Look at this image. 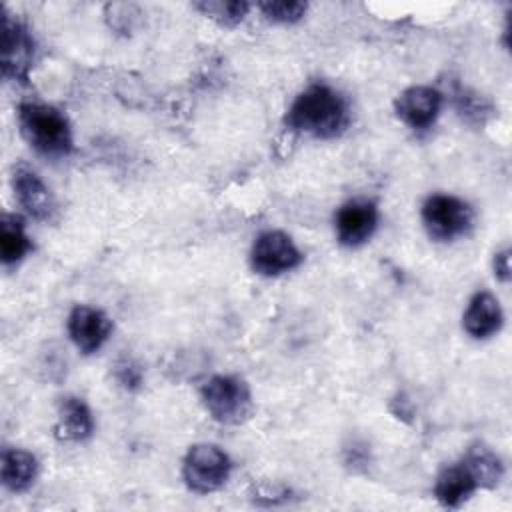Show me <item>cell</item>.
Listing matches in <instances>:
<instances>
[{
    "label": "cell",
    "instance_id": "6da1fadb",
    "mask_svg": "<svg viewBox=\"0 0 512 512\" xmlns=\"http://www.w3.org/2000/svg\"><path fill=\"white\" fill-rule=\"evenodd\" d=\"M284 122L294 132L326 140L346 130L350 112L338 90L328 84H310L296 96Z\"/></svg>",
    "mask_w": 512,
    "mask_h": 512
},
{
    "label": "cell",
    "instance_id": "7a4b0ae2",
    "mask_svg": "<svg viewBox=\"0 0 512 512\" xmlns=\"http://www.w3.org/2000/svg\"><path fill=\"white\" fill-rule=\"evenodd\" d=\"M18 126L24 140L44 156L62 158L72 152L70 122L54 106L22 102L18 106Z\"/></svg>",
    "mask_w": 512,
    "mask_h": 512
},
{
    "label": "cell",
    "instance_id": "3957f363",
    "mask_svg": "<svg viewBox=\"0 0 512 512\" xmlns=\"http://www.w3.org/2000/svg\"><path fill=\"white\" fill-rule=\"evenodd\" d=\"M206 412L220 424H240L252 412L248 384L238 376H212L200 390Z\"/></svg>",
    "mask_w": 512,
    "mask_h": 512
},
{
    "label": "cell",
    "instance_id": "277c9868",
    "mask_svg": "<svg viewBox=\"0 0 512 512\" xmlns=\"http://www.w3.org/2000/svg\"><path fill=\"white\" fill-rule=\"evenodd\" d=\"M232 462L216 444H194L184 456L182 478L196 494H210L222 488L230 476Z\"/></svg>",
    "mask_w": 512,
    "mask_h": 512
},
{
    "label": "cell",
    "instance_id": "5b68a950",
    "mask_svg": "<svg viewBox=\"0 0 512 512\" xmlns=\"http://www.w3.org/2000/svg\"><path fill=\"white\" fill-rule=\"evenodd\" d=\"M422 222L434 240L448 242L468 232L472 208L452 194H432L422 204Z\"/></svg>",
    "mask_w": 512,
    "mask_h": 512
},
{
    "label": "cell",
    "instance_id": "8992f818",
    "mask_svg": "<svg viewBox=\"0 0 512 512\" xmlns=\"http://www.w3.org/2000/svg\"><path fill=\"white\" fill-rule=\"evenodd\" d=\"M300 262V250L292 238L280 230H266L258 234L250 250L252 270L262 276H280L294 270Z\"/></svg>",
    "mask_w": 512,
    "mask_h": 512
},
{
    "label": "cell",
    "instance_id": "52a82bcc",
    "mask_svg": "<svg viewBox=\"0 0 512 512\" xmlns=\"http://www.w3.org/2000/svg\"><path fill=\"white\" fill-rule=\"evenodd\" d=\"M34 58V40L28 28L4 14L2 18V72L10 80L26 82Z\"/></svg>",
    "mask_w": 512,
    "mask_h": 512
},
{
    "label": "cell",
    "instance_id": "ba28073f",
    "mask_svg": "<svg viewBox=\"0 0 512 512\" xmlns=\"http://www.w3.org/2000/svg\"><path fill=\"white\" fill-rule=\"evenodd\" d=\"M378 226V208L370 200L354 198L342 204L334 216L336 238L342 246L356 248L368 242Z\"/></svg>",
    "mask_w": 512,
    "mask_h": 512
},
{
    "label": "cell",
    "instance_id": "9c48e42d",
    "mask_svg": "<svg viewBox=\"0 0 512 512\" xmlns=\"http://www.w3.org/2000/svg\"><path fill=\"white\" fill-rule=\"evenodd\" d=\"M442 108V94L430 86H410L394 102L396 116L412 130L430 128Z\"/></svg>",
    "mask_w": 512,
    "mask_h": 512
},
{
    "label": "cell",
    "instance_id": "30bf717a",
    "mask_svg": "<svg viewBox=\"0 0 512 512\" xmlns=\"http://www.w3.org/2000/svg\"><path fill=\"white\" fill-rule=\"evenodd\" d=\"M112 332L110 318L92 306H74L68 316V334L82 354L98 352Z\"/></svg>",
    "mask_w": 512,
    "mask_h": 512
},
{
    "label": "cell",
    "instance_id": "8fae6325",
    "mask_svg": "<svg viewBox=\"0 0 512 512\" xmlns=\"http://www.w3.org/2000/svg\"><path fill=\"white\" fill-rule=\"evenodd\" d=\"M12 188L18 204L36 220H52L56 202L44 180L28 166L20 164L12 172Z\"/></svg>",
    "mask_w": 512,
    "mask_h": 512
},
{
    "label": "cell",
    "instance_id": "7c38bea8",
    "mask_svg": "<svg viewBox=\"0 0 512 512\" xmlns=\"http://www.w3.org/2000/svg\"><path fill=\"white\" fill-rule=\"evenodd\" d=\"M502 320H504V314L498 298L482 290L470 298L468 308L462 316V326L472 338L484 340L502 328Z\"/></svg>",
    "mask_w": 512,
    "mask_h": 512
},
{
    "label": "cell",
    "instance_id": "4fadbf2b",
    "mask_svg": "<svg viewBox=\"0 0 512 512\" xmlns=\"http://www.w3.org/2000/svg\"><path fill=\"white\" fill-rule=\"evenodd\" d=\"M56 436L68 442H82L92 436L94 420L88 404L78 396H66L58 404Z\"/></svg>",
    "mask_w": 512,
    "mask_h": 512
},
{
    "label": "cell",
    "instance_id": "5bb4252c",
    "mask_svg": "<svg viewBox=\"0 0 512 512\" xmlns=\"http://www.w3.org/2000/svg\"><path fill=\"white\" fill-rule=\"evenodd\" d=\"M476 488H478L476 480L460 460L458 464H452L440 470L434 484V496L442 506L458 508L472 496Z\"/></svg>",
    "mask_w": 512,
    "mask_h": 512
},
{
    "label": "cell",
    "instance_id": "9a60e30c",
    "mask_svg": "<svg viewBox=\"0 0 512 512\" xmlns=\"http://www.w3.org/2000/svg\"><path fill=\"white\" fill-rule=\"evenodd\" d=\"M38 474V460L32 452L6 448L2 452V484L12 492H24Z\"/></svg>",
    "mask_w": 512,
    "mask_h": 512
},
{
    "label": "cell",
    "instance_id": "2e32d148",
    "mask_svg": "<svg viewBox=\"0 0 512 512\" xmlns=\"http://www.w3.org/2000/svg\"><path fill=\"white\" fill-rule=\"evenodd\" d=\"M464 466L470 470L478 488H494L504 474L500 458L484 444H474L462 458Z\"/></svg>",
    "mask_w": 512,
    "mask_h": 512
},
{
    "label": "cell",
    "instance_id": "e0dca14e",
    "mask_svg": "<svg viewBox=\"0 0 512 512\" xmlns=\"http://www.w3.org/2000/svg\"><path fill=\"white\" fill-rule=\"evenodd\" d=\"M30 250V240L24 232V224L16 216H4L0 224V258L6 266L20 262Z\"/></svg>",
    "mask_w": 512,
    "mask_h": 512
},
{
    "label": "cell",
    "instance_id": "ac0fdd59",
    "mask_svg": "<svg viewBox=\"0 0 512 512\" xmlns=\"http://www.w3.org/2000/svg\"><path fill=\"white\" fill-rule=\"evenodd\" d=\"M196 8L224 26H234L244 20V16L250 10V4L240 0H208V2H198Z\"/></svg>",
    "mask_w": 512,
    "mask_h": 512
},
{
    "label": "cell",
    "instance_id": "d6986e66",
    "mask_svg": "<svg viewBox=\"0 0 512 512\" xmlns=\"http://www.w3.org/2000/svg\"><path fill=\"white\" fill-rule=\"evenodd\" d=\"M258 8L268 20L280 22V24L298 22L308 10L306 2H298V0H270V2H260Z\"/></svg>",
    "mask_w": 512,
    "mask_h": 512
},
{
    "label": "cell",
    "instance_id": "ffe728a7",
    "mask_svg": "<svg viewBox=\"0 0 512 512\" xmlns=\"http://www.w3.org/2000/svg\"><path fill=\"white\" fill-rule=\"evenodd\" d=\"M116 380L126 388V390H138L142 386V370L140 366L130 360V358H124L116 364Z\"/></svg>",
    "mask_w": 512,
    "mask_h": 512
},
{
    "label": "cell",
    "instance_id": "44dd1931",
    "mask_svg": "<svg viewBox=\"0 0 512 512\" xmlns=\"http://www.w3.org/2000/svg\"><path fill=\"white\" fill-rule=\"evenodd\" d=\"M494 274L500 282L510 280V250H502L494 256Z\"/></svg>",
    "mask_w": 512,
    "mask_h": 512
}]
</instances>
